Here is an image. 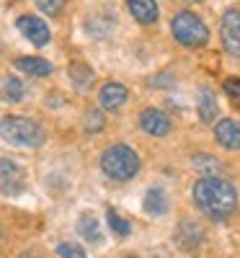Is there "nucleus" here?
Masks as SVG:
<instances>
[{
	"mask_svg": "<svg viewBox=\"0 0 240 258\" xmlns=\"http://www.w3.org/2000/svg\"><path fill=\"white\" fill-rule=\"evenodd\" d=\"M194 204L199 207L209 220L225 222L237 209V191L222 176H204L194 183Z\"/></svg>",
	"mask_w": 240,
	"mask_h": 258,
	"instance_id": "obj_1",
	"label": "nucleus"
},
{
	"mask_svg": "<svg viewBox=\"0 0 240 258\" xmlns=\"http://www.w3.org/2000/svg\"><path fill=\"white\" fill-rule=\"evenodd\" d=\"M0 137L13 147H41L47 132L39 121L29 116H3L0 119Z\"/></svg>",
	"mask_w": 240,
	"mask_h": 258,
	"instance_id": "obj_2",
	"label": "nucleus"
},
{
	"mask_svg": "<svg viewBox=\"0 0 240 258\" xmlns=\"http://www.w3.org/2000/svg\"><path fill=\"white\" fill-rule=\"evenodd\" d=\"M101 170L111 181H132L140 170V155L129 145H111L101 155Z\"/></svg>",
	"mask_w": 240,
	"mask_h": 258,
	"instance_id": "obj_3",
	"label": "nucleus"
},
{
	"mask_svg": "<svg viewBox=\"0 0 240 258\" xmlns=\"http://www.w3.org/2000/svg\"><path fill=\"white\" fill-rule=\"evenodd\" d=\"M170 31H173V39L178 41V44L184 47H204L209 41V29L207 24L191 11H178L176 16H173L170 21Z\"/></svg>",
	"mask_w": 240,
	"mask_h": 258,
	"instance_id": "obj_4",
	"label": "nucleus"
},
{
	"mask_svg": "<svg viewBox=\"0 0 240 258\" xmlns=\"http://www.w3.org/2000/svg\"><path fill=\"white\" fill-rule=\"evenodd\" d=\"M220 36L222 47L230 57L240 59V8H227L220 21Z\"/></svg>",
	"mask_w": 240,
	"mask_h": 258,
	"instance_id": "obj_5",
	"label": "nucleus"
},
{
	"mask_svg": "<svg viewBox=\"0 0 240 258\" xmlns=\"http://www.w3.org/2000/svg\"><path fill=\"white\" fill-rule=\"evenodd\" d=\"M26 186V173L16 160L11 158H0V191L6 197H18Z\"/></svg>",
	"mask_w": 240,
	"mask_h": 258,
	"instance_id": "obj_6",
	"label": "nucleus"
},
{
	"mask_svg": "<svg viewBox=\"0 0 240 258\" xmlns=\"http://www.w3.org/2000/svg\"><path fill=\"white\" fill-rule=\"evenodd\" d=\"M173 240H176V245L186 253H194V250H199L202 243H204V227L199 222H194V220H181L178 227L173 230Z\"/></svg>",
	"mask_w": 240,
	"mask_h": 258,
	"instance_id": "obj_7",
	"label": "nucleus"
},
{
	"mask_svg": "<svg viewBox=\"0 0 240 258\" xmlns=\"http://www.w3.org/2000/svg\"><path fill=\"white\" fill-rule=\"evenodd\" d=\"M16 26H18V31L24 34L34 47H44V44H49V39H52V34H49V26L41 21L39 16H31V13H24V16H18V21H16Z\"/></svg>",
	"mask_w": 240,
	"mask_h": 258,
	"instance_id": "obj_8",
	"label": "nucleus"
},
{
	"mask_svg": "<svg viewBox=\"0 0 240 258\" xmlns=\"http://www.w3.org/2000/svg\"><path fill=\"white\" fill-rule=\"evenodd\" d=\"M140 126L150 137H165L170 132V116L163 111V109H155V106H150L140 114Z\"/></svg>",
	"mask_w": 240,
	"mask_h": 258,
	"instance_id": "obj_9",
	"label": "nucleus"
},
{
	"mask_svg": "<svg viewBox=\"0 0 240 258\" xmlns=\"http://www.w3.org/2000/svg\"><path fill=\"white\" fill-rule=\"evenodd\" d=\"M214 140L220 147L230 150V153L240 150V124L235 119H220L214 124Z\"/></svg>",
	"mask_w": 240,
	"mask_h": 258,
	"instance_id": "obj_10",
	"label": "nucleus"
},
{
	"mask_svg": "<svg viewBox=\"0 0 240 258\" xmlns=\"http://www.w3.org/2000/svg\"><path fill=\"white\" fill-rule=\"evenodd\" d=\"M196 114H199L202 124H217V116H220V103H217L212 88H199V93H196Z\"/></svg>",
	"mask_w": 240,
	"mask_h": 258,
	"instance_id": "obj_11",
	"label": "nucleus"
},
{
	"mask_svg": "<svg viewBox=\"0 0 240 258\" xmlns=\"http://www.w3.org/2000/svg\"><path fill=\"white\" fill-rule=\"evenodd\" d=\"M127 98H129V91L122 83H106L101 88V93H98V101H101V106L106 111H119L127 103Z\"/></svg>",
	"mask_w": 240,
	"mask_h": 258,
	"instance_id": "obj_12",
	"label": "nucleus"
},
{
	"mask_svg": "<svg viewBox=\"0 0 240 258\" xmlns=\"http://www.w3.org/2000/svg\"><path fill=\"white\" fill-rule=\"evenodd\" d=\"M127 8L135 16L137 24H145V26L155 24L160 18V8H158L155 0H127Z\"/></svg>",
	"mask_w": 240,
	"mask_h": 258,
	"instance_id": "obj_13",
	"label": "nucleus"
},
{
	"mask_svg": "<svg viewBox=\"0 0 240 258\" xmlns=\"http://www.w3.org/2000/svg\"><path fill=\"white\" fill-rule=\"evenodd\" d=\"M16 68L21 73H26L31 78H44L52 73V62H47L44 57H18L16 59Z\"/></svg>",
	"mask_w": 240,
	"mask_h": 258,
	"instance_id": "obj_14",
	"label": "nucleus"
},
{
	"mask_svg": "<svg viewBox=\"0 0 240 258\" xmlns=\"http://www.w3.org/2000/svg\"><path fill=\"white\" fill-rule=\"evenodd\" d=\"M68 75H70V83L75 85L78 91H88L93 85V78H96V73L85 62H73L68 68Z\"/></svg>",
	"mask_w": 240,
	"mask_h": 258,
	"instance_id": "obj_15",
	"label": "nucleus"
},
{
	"mask_svg": "<svg viewBox=\"0 0 240 258\" xmlns=\"http://www.w3.org/2000/svg\"><path fill=\"white\" fill-rule=\"evenodd\" d=\"M145 212L152 214V217H160V214L168 212V199H165V191L152 186L147 194H145Z\"/></svg>",
	"mask_w": 240,
	"mask_h": 258,
	"instance_id": "obj_16",
	"label": "nucleus"
},
{
	"mask_svg": "<svg viewBox=\"0 0 240 258\" xmlns=\"http://www.w3.org/2000/svg\"><path fill=\"white\" fill-rule=\"evenodd\" d=\"M78 232H80L88 243H93V245H101V243H103L101 225H98V220L93 217V214H83V217L78 220Z\"/></svg>",
	"mask_w": 240,
	"mask_h": 258,
	"instance_id": "obj_17",
	"label": "nucleus"
},
{
	"mask_svg": "<svg viewBox=\"0 0 240 258\" xmlns=\"http://www.w3.org/2000/svg\"><path fill=\"white\" fill-rule=\"evenodd\" d=\"M0 93H3V98H6V101L18 103V101H24V98H26V83L21 80V78L8 75V78H3V85H0Z\"/></svg>",
	"mask_w": 240,
	"mask_h": 258,
	"instance_id": "obj_18",
	"label": "nucleus"
},
{
	"mask_svg": "<svg viewBox=\"0 0 240 258\" xmlns=\"http://www.w3.org/2000/svg\"><path fill=\"white\" fill-rule=\"evenodd\" d=\"M194 168L199 170V173H204V176H220L222 173V163L217 160L214 155H207V153L194 155Z\"/></svg>",
	"mask_w": 240,
	"mask_h": 258,
	"instance_id": "obj_19",
	"label": "nucleus"
},
{
	"mask_svg": "<svg viewBox=\"0 0 240 258\" xmlns=\"http://www.w3.org/2000/svg\"><path fill=\"white\" fill-rule=\"evenodd\" d=\"M106 220H108V227H111V230H114V235H119V238H127V235L132 232L129 222L122 217L119 212H114V209H108V212H106Z\"/></svg>",
	"mask_w": 240,
	"mask_h": 258,
	"instance_id": "obj_20",
	"label": "nucleus"
},
{
	"mask_svg": "<svg viewBox=\"0 0 240 258\" xmlns=\"http://www.w3.org/2000/svg\"><path fill=\"white\" fill-rule=\"evenodd\" d=\"M65 3L68 0H36V8L47 16H59L65 11Z\"/></svg>",
	"mask_w": 240,
	"mask_h": 258,
	"instance_id": "obj_21",
	"label": "nucleus"
},
{
	"mask_svg": "<svg viewBox=\"0 0 240 258\" xmlns=\"http://www.w3.org/2000/svg\"><path fill=\"white\" fill-rule=\"evenodd\" d=\"M222 91L235 106H240V78H227L222 83Z\"/></svg>",
	"mask_w": 240,
	"mask_h": 258,
	"instance_id": "obj_22",
	"label": "nucleus"
},
{
	"mask_svg": "<svg viewBox=\"0 0 240 258\" xmlns=\"http://www.w3.org/2000/svg\"><path fill=\"white\" fill-rule=\"evenodd\" d=\"M57 255L59 258H85V250L78 243H59L57 245Z\"/></svg>",
	"mask_w": 240,
	"mask_h": 258,
	"instance_id": "obj_23",
	"label": "nucleus"
},
{
	"mask_svg": "<svg viewBox=\"0 0 240 258\" xmlns=\"http://www.w3.org/2000/svg\"><path fill=\"white\" fill-rule=\"evenodd\" d=\"M103 124H106V119H103L101 111H88V114H85V129H88L91 135L93 132H101Z\"/></svg>",
	"mask_w": 240,
	"mask_h": 258,
	"instance_id": "obj_24",
	"label": "nucleus"
},
{
	"mask_svg": "<svg viewBox=\"0 0 240 258\" xmlns=\"http://www.w3.org/2000/svg\"><path fill=\"white\" fill-rule=\"evenodd\" d=\"M186 3H199V0H186Z\"/></svg>",
	"mask_w": 240,
	"mask_h": 258,
	"instance_id": "obj_25",
	"label": "nucleus"
},
{
	"mask_svg": "<svg viewBox=\"0 0 240 258\" xmlns=\"http://www.w3.org/2000/svg\"><path fill=\"white\" fill-rule=\"evenodd\" d=\"M122 258H137V255H122Z\"/></svg>",
	"mask_w": 240,
	"mask_h": 258,
	"instance_id": "obj_26",
	"label": "nucleus"
},
{
	"mask_svg": "<svg viewBox=\"0 0 240 258\" xmlns=\"http://www.w3.org/2000/svg\"><path fill=\"white\" fill-rule=\"evenodd\" d=\"M21 258H34V255H21Z\"/></svg>",
	"mask_w": 240,
	"mask_h": 258,
	"instance_id": "obj_27",
	"label": "nucleus"
},
{
	"mask_svg": "<svg viewBox=\"0 0 240 258\" xmlns=\"http://www.w3.org/2000/svg\"><path fill=\"white\" fill-rule=\"evenodd\" d=\"M0 238H3V232H0Z\"/></svg>",
	"mask_w": 240,
	"mask_h": 258,
	"instance_id": "obj_28",
	"label": "nucleus"
}]
</instances>
